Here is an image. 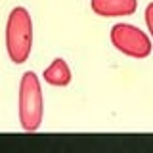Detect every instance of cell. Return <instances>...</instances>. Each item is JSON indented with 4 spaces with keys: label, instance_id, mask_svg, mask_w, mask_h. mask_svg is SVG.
<instances>
[{
    "label": "cell",
    "instance_id": "obj_1",
    "mask_svg": "<svg viewBox=\"0 0 153 153\" xmlns=\"http://www.w3.org/2000/svg\"><path fill=\"white\" fill-rule=\"evenodd\" d=\"M6 50L16 65L25 63L33 50V19L25 8L17 6L10 12L6 23Z\"/></svg>",
    "mask_w": 153,
    "mask_h": 153
},
{
    "label": "cell",
    "instance_id": "obj_2",
    "mask_svg": "<svg viewBox=\"0 0 153 153\" xmlns=\"http://www.w3.org/2000/svg\"><path fill=\"white\" fill-rule=\"evenodd\" d=\"M44 117L40 80L33 71H25L19 82V123L25 132H36Z\"/></svg>",
    "mask_w": 153,
    "mask_h": 153
},
{
    "label": "cell",
    "instance_id": "obj_3",
    "mask_svg": "<svg viewBox=\"0 0 153 153\" xmlns=\"http://www.w3.org/2000/svg\"><path fill=\"white\" fill-rule=\"evenodd\" d=\"M111 42L128 57L143 59L151 54V40L143 31L130 23H117L111 27Z\"/></svg>",
    "mask_w": 153,
    "mask_h": 153
},
{
    "label": "cell",
    "instance_id": "obj_4",
    "mask_svg": "<svg viewBox=\"0 0 153 153\" xmlns=\"http://www.w3.org/2000/svg\"><path fill=\"white\" fill-rule=\"evenodd\" d=\"M90 8L102 17L132 16L138 10V0H92Z\"/></svg>",
    "mask_w": 153,
    "mask_h": 153
},
{
    "label": "cell",
    "instance_id": "obj_5",
    "mask_svg": "<svg viewBox=\"0 0 153 153\" xmlns=\"http://www.w3.org/2000/svg\"><path fill=\"white\" fill-rule=\"evenodd\" d=\"M42 76H44V80L52 86H67L71 82V69H69V65H67L65 59L56 57V59L52 61V65L44 69V75Z\"/></svg>",
    "mask_w": 153,
    "mask_h": 153
},
{
    "label": "cell",
    "instance_id": "obj_6",
    "mask_svg": "<svg viewBox=\"0 0 153 153\" xmlns=\"http://www.w3.org/2000/svg\"><path fill=\"white\" fill-rule=\"evenodd\" d=\"M146 25H147V31L153 36V2L147 4V8H146Z\"/></svg>",
    "mask_w": 153,
    "mask_h": 153
}]
</instances>
